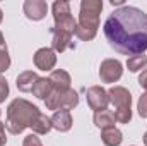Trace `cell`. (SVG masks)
<instances>
[{"instance_id":"12","label":"cell","mask_w":147,"mask_h":146,"mask_svg":"<svg viewBox=\"0 0 147 146\" xmlns=\"http://www.w3.org/2000/svg\"><path fill=\"white\" fill-rule=\"evenodd\" d=\"M69 46H72V35L51 28V50L55 53H62Z\"/></svg>"},{"instance_id":"18","label":"cell","mask_w":147,"mask_h":146,"mask_svg":"<svg viewBox=\"0 0 147 146\" xmlns=\"http://www.w3.org/2000/svg\"><path fill=\"white\" fill-rule=\"evenodd\" d=\"M31 129H33V132L34 134H48L51 129H53V126H51V119L48 117V115H45V113H39V117L36 119V122L31 126Z\"/></svg>"},{"instance_id":"14","label":"cell","mask_w":147,"mask_h":146,"mask_svg":"<svg viewBox=\"0 0 147 146\" xmlns=\"http://www.w3.org/2000/svg\"><path fill=\"white\" fill-rule=\"evenodd\" d=\"M38 79H39V76H38L34 71H24V72H21L19 76H17L16 86H17L19 91L29 93V91L33 89V86H34V83H36Z\"/></svg>"},{"instance_id":"27","label":"cell","mask_w":147,"mask_h":146,"mask_svg":"<svg viewBox=\"0 0 147 146\" xmlns=\"http://www.w3.org/2000/svg\"><path fill=\"white\" fill-rule=\"evenodd\" d=\"M111 5H118V7H123V0H111Z\"/></svg>"},{"instance_id":"21","label":"cell","mask_w":147,"mask_h":146,"mask_svg":"<svg viewBox=\"0 0 147 146\" xmlns=\"http://www.w3.org/2000/svg\"><path fill=\"white\" fill-rule=\"evenodd\" d=\"M137 110H139V115H140L142 119H147V93H144V95L139 98Z\"/></svg>"},{"instance_id":"17","label":"cell","mask_w":147,"mask_h":146,"mask_svg":"<svg viewBox=\"0 0 147 146\" xmlns=\"http://www.w3.org/2000/svg\"><path fill=\"white\" fill-rule=\"evenodd\" d=\"M101 141L105 146H120L123 141V134L116 127L105 129V131H101Z\"/></svg>"},{"instance_id":"11","label":"cell","mask_w":147,"mask_h":146,"mask_svg":"<svg viewBox=\"0 0 147 146\" xmlns=\"http://www.w3.org/2000/svg\"><path fill=\"white\" fill-rule=\"evenodd\" d=\"M51 126L53 129H57L58 132H69L72 129V113L70 110H57L51 117Z\"/></svg>"},{"instance_id":"20","label":"cell","mask_w":147,"mask_h":146,"mask_svg":"<svg viewBox=\"0 0 147 146\" xmlns=\"http://www.w3.org/2000/svg\"><path fill=\"white\" fill-rule=\"evenodd\" d=\"M9 67H10V55L7 52V48H3V50H0V74L9 71Z\"/></svg>"},{"instance_id":"19","label":"cell","mask_w":147,"mask_h":146,"mask_svg":"<svg viewBox=\"0 0 147 146\" xmlns=\"http://www.w3.org/2000/svg\"><path fill=\"white\" fill-rule=\"evenodd\" d=\"M127 67L130 72H140L147 69V55H135V57H128L127 60Z\"/></svg>"},{"instance_id":"30","label":"cell","mask_w":147,"mask_h":146,"mask_svg":"<svg viewBox=\"0 0 147 146\" xmlns=\"http://www.w3.org/2000/svg\"><path fill=\"white\" fill-rule=\"evenodd\" d=\"M0 117H2V110H0Z\"/></svg>"},{"instance_id":"26","label":"cell","mask_w":147,"mask_h":146,"mask_svg":"<svg viewBox=\"0 0 147 146\" xmlns=\"http://www.w3.org/2000/svg\"><path fill=\"white\" fill-rule=\"evenodd\" d=\"M3 48H7V45H5V38L2 35V31H0V50H3Z\"/></svg>"},{"instance_id":"4","label":"cell","mask_w":147,"mask_h":146,"mask_svg":"<svg viewBox=\"0 0 147 146\" xmlns=\"http://www.w3.org/2000/svg\"><path fill=\"white\" fill-rule=\"evenodd\" d=\"M110 103L113 105V115L116 122L120 124H128L132 120V95L127 88L123 86H111L108 89Z\"/></svg>"},{"instance_id":"15","label":"cell","mask_w":147,"mask_h":146,"mask_svg":"<svg viewBox=\"0 0 147 146\" xmlns=\"http://www.w3.org/2000/svg\"><path fill=\"white\" fill-rule=\"evenodd\" d=\"M92 120H94L96 127H99L101 131H105V129H111V127H115V124H116V119H115L113 112L108 110V108L101 110V112H94Z\"/></svg>"},{"instance_id":"24","label":"cell","mask_w":147,"mask_h":146,"mask_svg":"<svg viewBox=\"0 0 147 146\" xmlns=\"http://www.w3.org/2000/svg\"><path fill=\"white\" fill-rule=\"evenodd\" d=\"M139 84L144 88V91L147 93V69H144L140 72V76H139Z\"/></svg>"},{"instance_id":"5","label":"cell","mask_w":147,"mask_h":146,"mask_svg":"<svg viewBox=\"0 0 147 146\" xmlns=\"http://www.w3.org/2000/svg\"><path fill=\"white\" fill-rule=\"evenodd\" d=\"M51 12H53V19H55L53 28L65 31V33H70L74 36L75 29H77V21L74 19L72 12H70V3L65 0H57L51 5Z\"/></svg>"},{"instance_id":"13","label":"cell","mask_w":147,"mask_h":146,"mask_svg":"<svg viewBox=\"0 0 147 146\" xmlns=\"http://www.w3.org/2000/svg\"><path fill=\"white\" fill-rule=\"evenodd\" d=\"M48 79L51 81L53 89H57V91H67V89H70V83H72L70 74L67 72V71H63V69L51 71V74L48 76Z\"/></svg>"},{"instance_id":"10","label":"cell","mask_w":147,"mask_h":146,"mask_svg":"<svg viewBox=\"0 0 147 146\" xmlns=\"http://www.w3.org/2000/svg\"><path fill=\"white\" fill-rule=\"evenodd\" d=\"M22 10L29 21H41L48 14V3L45 0H26L22 3Z\"/></svg>"},{"instance_id":"29","label":"cell","mask_w":147,"mask_h":146,"mask_svg":"<svg viewBox=\"0 0 147 146\" xmlns=\"http://www.w3.org/2000/svg\"><path fill=\"white\" fill-rule=\"evenodd\" d=\"M144 145L147 146V132H146V134H144Z\"/></svg>"},{"instance_id":"16","label":"cell","mask_w":147,"mask_h":146,"mask_svg":"<svg viewBox=\"0 0 147 146\" xmlns=\"http://www.w3.org/2000/svg\"><path fill=\"white\" fill-rule=\"evenodd\" d=\"M33 95L36 96L38 100H46L50 95H51V91H53V84H51V81L48 79V77H39L36 83H34V86H33Z\"/></svg>"},{"instance_id":"9","label":"cell","mask_w":147,"mask_h":146,"mask_svg":"<svg viewBox=\"0 0 147 146\" xmlns=\"http://www.w3.org/2000/svg\"><path fill=\"white\" fill-rule=\"evenodd\" d=\"M33 62H34L36 69L45 71V72H50L57 65V53L50 46H43V48L36 50V53L33 57Z\"/></svg>"},{"instance_id":"3","label":"cell","mask_w":147,"mask_h":146,"mask_svg":"<svg viewBox=\"0 0 147 146\" xmlns=\"http://www.w3.org/2000/svg\"><path fill=\"white\" fill-rule=\"evenodd\" d=\"M103 10V0H82L79 23L75 29V36L82 41H91L98 35L99 28V14Z\"/></svg>"},{"instance_id":"22","label":"cell","mask_w":147,"mask_h":146,"mask_svg":"<svg viewBox=\"0 0 147 146\" xmlns=\"http://www.w3.org/2000/svg\"><path fill=\"white\" fill-rule=\"evenodd\" d=\"M7 96H9V83L3 76H0V103H3Z\"/></svg>"},{"instance_id":"7","label":"cell","mask_w":147,"mask_h":146,"mask_svg":"<svg viewBox=\"0 0 147 146\" xmlns=\"http://www.w3.org/2000/svg\"><path fill=\"white\" fill-rule=\"evenodd\" d=\"M123 76V64L118 59H106L99 65V77L103 83L113 84Z\"/></svg>"},{"instance_id":"6","label":"cell","mask_w":147,"mask_h":146,"mask_svg":"<svg viewBox=\"0 0 147 146\" xmlns=\"http://www.w3.org/2000/svg\"><path fill=\"white\" fill-rule=\"evenodd\" d=\"M45 105L48 110H72L79 105V95L75 89H67V91H57L53 89L51 95L45 100Z\"/></svg>"},{"instance_id":"2","label":"cell","mask_w":147,"mask_h":146,"mask_svg":"<svg viewBox=\"0 0 147 146\" xmlns=\"http://www.w3.org/2000/svg\"><path fill=\"white\" fill-rule=\"evenodd\" d=\"M39 113H41L39 108L36 105H33L31 102H28L24 98H16L7 107L5 127L10 134H21V132H24V129L31 127L36 122Z\"/></svg>"},{"instance_id":"8","label":"cell","mask_w":147,"mask_h":146,"mask_svg":"<svg viewBox=\"0 0 147 146\" xmlns=\"http://www.w3.org/2000/svg\"><path fill=\"white\" fill-rule=\"evenodd\" d=\"M86 100H87L89 108L94 110V112L106 110L108 105H110L108 91H106L103 86H91V88L86 91Z\"/></svg>"},{"instance_id":"25","label":"cell","mask_w":147,"mask_h":146,"mask_svg":"<svg viewBox=\"0 0 147 146\" xmlns=\"http://www.w3.org/2000/svg\"><path fill=\"white\" fill-rule=\"evenodd\" d=\"M7 143V136H5V124L0 122V146H5Z\"/></svg>"},{"instance_id":"28","label":"cell","mask_w":147,"mask_h":146,"mask_svg":"<svg viewBox=\"0 0 147 146\" xmlns=\"http://www.w3.org/2000/svg\"><path fill=\"white\" fill-rule=\"evenodd\" d=\"M3 21V12H2V9H0V23Z\"/></svg>"},{"instance_id":"23","label":"cell","mask_w":147,"mask_h":146,"mask_svg":"<svg viewBox=\"0 0 147 146\" xmlns=\"http://www.w3.org/2000/svg\"><path fill=\"white\" fill-rule=\"evenodd\" d=\"M22 146H43V143L38 138V134H28L22 141Z\"/></svg>"},{"instance_id":"1","label":"cell","mask_w":147,"mask_h":146,"mask_svg":"<svg viewBox=\"0 0 147 146\" xmlns=\"http://www.w3.org/2000/svg\"><path fill=\"white\" fill-rule=\"evenodd\" d=\"M111 48L121 55H142L147 50V14L144 10L123 5L108 16L103 26Z\"/></svg>"}]
</instances>
